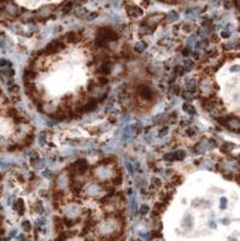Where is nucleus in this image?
Listing matches in <instances>:
<instances>
[{
	"mask_svg": "<svg viewBox=\"0 0 240 241\" xmlns=\"http://www.w3.org/2000/svg\"><path fill=\"white\" fill-rule=\"evenodd\" d=\"M97 37H103L107 41H116L118 39V35L110 27H101L97 30Z\"/></svg>",
	"mask_w": 240,
	"mask_h": 241,
	"instance_id": "obj_1",
	"label": "nucleus"
},
{
	"mask_svg": "<svg viewBox=\"0 0 240 241\" xmlns=\"http://www.w3.org/2000/svg\"><path fill=\"white\" fill-rule=\"evenodd\" d=\"M64 47L65 46H64V43L62 42V40L57 39V40H53L50 43H47L46 47H45V52L47 54H54V53H57L59 51H63Z\"/></svg>",
	"mask_w": 240,
	"mask_h": 241,
	"instance_id": "obj_2",
	"label": "nucleus"
},
{
	"mask_svg": "<svg viewBox=\"0 0 240 241\" xmlns=\"http://www.w3.org/2000/svg\"><path fill=\"white\" fill-rule=\"evenodd\" d=\"M137 92H138V94L142 98V99H145V100H152L153 99V92H152V89L150 88L148 86H146V84H140L138 88H137Z\"/></svg>",
	"mask_w": 240,
	"mask_h": 241,
	"instance_id": "obj_3",
	"label": "nucleus"
},
{
	"mask_svg": "<svg viewBox=\"0 0 240 241\" xmlns=\"http://www.w3.org/2000/svg\"><path fill=\"white\" fill-rule=\"evenodd\" d=\"M86 193L91 196H95V195L103 193V186L100 183H90L86 187Z\"/></svg>",
	"mask_w": 240,
	"mask_h": 241,
	"instance_id": "obj_4",
	"label": "nucleus"
},
{
	"mask_svg": "<svg viewBox=\"0 0 240 241\" xmlns=\"http://www.w3.org/2000/svg\"><path fill=\"white\" fill-rule=\"evenodd\" d=\"M127 15L130 17V18H137V17H140L142 15V10L135 5H130L129 7H127Z\"/></svg>",
	"mask_w": 240,
	"mask_h": 241,
	"instance_id": "obj_5",
	"label": "nucleus"
},
{
	"mask_svg": "<svg viewBox=\"0 0 240 241\" xmlns=\"http://www.w3.org/2000/svg\"><path fill=\"white\" fill-rule=\"evenodd\" d=\"M99 74H103V75H109V74H111V71H112V64L110 63V62H104L103 64H101V67L99 68Z\"/></svg>",
	"mask_w": 240,
	"mask_h": 241,
	"instance_id": "obj_6",
	"label": "nucleus"
},
{
	"mask_svg": "<svg viewBox=\"0 0 240 241\" xmlns=\"http://www.w3.org/2000/svg\"><path fill=\"white\" fill-rule=\"evenodd\" d=\"M64 39L70 43H75L80 40V34H79V31H69V33L65 34Z\"/></svg>",
	"mask_w": 240,
	"mask_h": 241,
	"instance_id": "obj_7",
	"label": "nucleus"
},
{
	"mask_svg": "<svg viewBox=\"0 0 240 241\" xmlns=\"http://www.w3.org/2000/svg\"><path fill=\"white\" fill-rule=\"evenodd\" d=\"M193 223H194L193 216H192L191 213H186V215L183 216V218H182V221H181L182 227H185V228H191V227L193 226Z\"/></svg>",
	"mask_w": 240,
	"mask_h": 241,
	"instance_id": "obj_8",
	"label": "nucleus"
},
{
	"mask_svg": "<svg viewBox=\"0 0 240 241\" xmlns=\"http://www.w3.org/2000/svg\"><path fill=\"white\" fill-rule=\"evenodd\" d=\"M57 183H58V187L59 188H63L65 185L67 183H69V175L67 176L64 172H62L59 176H58V181H57Z\"/></svg>",
	"mask_w": 240,
	"mask_h": 241,
	"instance_id": "obj_9",
	"label": "nucleus"
},
{
	"mask_svg": "<svg viewBox=\"0 0 240 241\" xmlns=\"http://www.w3.org/2000/svg\"><path fill=\"white\" fill-rule=\"evenodd\" d=\"M13 209H15L16 211H18L19 215H23V213H24V203H23V200H22V199H18V200L15 203Z\"/></svg>",
	"mask_w": 240,
	"mask_h": 241,
	"instance_id": "obj_10",
	"label": "nucleus"
},
{
	"mask_svg": "<svg viewBox=\"0 0 240 241\" xmlns=\"http://www.w3.org/2000/svg\"><path fill=\"white\" fill-rule=\"evenodd\" d=\"M145 48H147V43L144 42V41H140V42L135 43V46H134V51L138 52V53H142L145 51Z\"/></svg>",
	"mask_w": 240,
	"mask_h": 241,
	"instance_id": "obj_11",
	"label": "nucleus"
},
{
	"mask_svg": "<svg viewBox=\"0 0 240 241\" xmlns=\"http://www.w3.org/2000/svg\"><path fill=\"white\" fill-rule=\"evenodd\" d=\"M186 87H187V92H189V93H193V92H195L197 91V83H195V81L194 80H191V81H188L187 83H186Z\"/></svg>",
	"mask_w": 240,
	"mask_h": 241,
	"instance_id": "obj_12",
	"label": "nucleus"
},
{
	"mask_svg": "<svg viewBox=\"0 0 240 241\" xmlns=\"http://www.w3.org/2000/svg\"><path fill=\"white\" fill-rule=\"evenodd\" d=\"M167 18L169 22H174V21H178L179 19V13L175 11V10H171L170 12H168L167 15Z\"/></svg>",
	"mask_w": 240,
	"mask_h": 241,
	"instance_id": "obj_13",
	"label": "nucleus"
},
{
	"mask_svg": "<svg viewBox=\"0 0 240 241\" xmlns=\"http://www.w3.org/2000/svg\"><path fill=\"white\" fill-rule=\"evenodd\" d=\"M174 156H175V160H182L186 157V152L182 149H178L174 152Z\"/></svg>",
	"mask_w": 240,
	"mask_h": 241,
	"instance_id": "obj_14",
	"label": "nucleus"
},
{
	"mask_svg": "<svg viewBox=\"0 0 240 241\" xmlns=\"http://www.w3.org/2000/svg\"><path fill=\"white\" fill-rule=\"evenodd\" d=\"M62 222H63L64 226H67V227H73V226H75L77 223V221L73 220V218H70V217H65Z\"/></svg>",
	"mask_w": 240,
	"mask_h": 241,
	"instance_id": "obj_15",
	"label": "nucleus"
},
{
	"mask_svg": "<svg viewBox=\"0 0 240 241\" xmlns=\"http://www.w3.org/2000/svg\"><path fill=\"white\" fill-rule=\"evenodd\" d=\"M193 65H194V63L191 59H185L183 60V69H185V71H191L192 68H193Z\"/></svg>",
	"mask_w": 240,
	"mask_h": 241,
	"instance_id": "obj_16",
	"label": "nucleus"
},
{
	"mask_svg": "<svg viewBox=\"0 0 240 241\" xmlns=\"http://www.w3.org/2000/svg\"><path fill=\"white\" fill-rule=\"evenodd\" d=\"M112 183H114V185H117V186L122 183V175H121V174L115 175L114 179H112Z\"/></svg>",
	"mask_w": 240,
	"mask_h": 241,
	"instance_id": "obj_17",
	"label": "nucleus"
},
{
	"mask_svg": "<svg viewBox=\"0 0 240 241\" xmlns=\"http://www.w3.org/2000/svg\"><path fill=\"white\" fill-rule=\"evenodd\" d=\"M163 159L167 162H174L175 160V156H174V153H165L163 156Z\"/></svg>",
	"mask_w": 240,
	"mask_h": 241,
	"instance_id": "obj_18",
	"label": "nucleus"
},
{
	"mask_svg": "<svg viewBox=\"0 0 240 241\" xmlns=\"http://www.w3.org/2000/svg\"><path fill=\"white\" fill-rule=\"evenodd\" d=\"M174 73H175V75H183L186 71H185V69H183V67H180V65H178V67H175L174 68Z\"/></svg>",
	"mask_w": 240,
	"mask_h": 241,
	"instance_id": "obj_19",
	"label": "nucleus"
},
{
	"mask_svg": "<svg viewBox=\"0 0 240 241\" xmlns=\"http://www.w3.org/2000/svg\"><path fill=\"white\" fill-rule=\"evenodd\" d=\"M161 180L159 179H152V185H151V188H155L156 187V189L158 188V187H161Z\"/></svg>",
	"mask_w": 240,
	"mask_h": 241,
	"instance_id": "obj_20",
	"label": "nucleus"
},
{
	"mask_svg": "<svg viewBox=\"0 0 240 241\" xmlns=\"http://www.w3.org/2000/svg\"><path fill=\"white\" fill-rule=\"evenodd\" d=\"M186 134H187L188 136H194L195 134H197V129H195L194 127H192V128H188V129L186 130Z\"/></svg>",
	"mask_w": 240,
	"mask_h": 241,
	"instance_id": "obj_21",
	"label": "nucleus"
},
{
	"mask_svg": "<svg viewBox=\"0 0 240 241\" xmlns=\"http://www.w3.org/2000/svg\"><path fill=\"white\" fill-rule=\"evenodd\" d=\"M107 82H109L107 77H105V76H100V77H98V84H100V86H105V84H107Z\"/></svg>",
	"mask_w": 240,
	"mask_h": 241,
	"instance_id": "obj_22",
	"label": "nucleus"
},
{
	"mask_svg": "<svg viewBox=\"0 0 240 241\" xmlns=\"http://www.w3.org/2000/svg\"><path fill=\"white\" fill-rule=\"evenodd\" d=\"M233 147H234V146H233L232 144H225V145L221 147V151H222V152H229Z\"/></svg>",
	"mask_w": 240,
	"mask_h": 241,
	"instance_id": "obj_23",
	"label": "nucleus"
},
{
	"mask_svg": "<svg viewBox=\"0 0 240 241\" xmlns=\"http://www.w3.org/2000/svg\"><path fill=\"white\" fill-rule=\"evenodd\" d=\"M98 17V12L97 11H93V12H90L88 15H87V21H93L94 18Z\"/></svg>",
	"mask_w": 240,
	"mask_h": 241,
	"instance_id": "obj_24",
	"label": "nucleus"
},
{
	"mask_svg": "<svg viewBox=\"0 0 240 241\" xmlns=\"http://www.w3.org/2000/svg\"><path fill=\"white\" fill-rule=\"evenodd\" d=\"M9 89H10V92H11V93H18V91H19V87H18L17 84H10Z\"/></svg>",
	"mask_w": 240,
	"mask_h": 241,
	"instance_id": "obj_25",
	"label": "nucleus"
},
{
	"mask_svg": "<svg viewBox=\"0 0 240 241\" xmlns=\"http://www.w3.org/2000/svg\"><path fill=\"white\" fill-rule=\"evenodd\" d=\"M182 98H183L186 101H191V100L193 99V97H192V94H191L189 92H185V93L182 94Z\"/></svg>",
	"mask_w": 240,
	"mask_h": 241,
	"instance_id": "obj_26",
	"label": "nucleus"
},
{
	"mask_svg": "<svg viewBox=\"0 0 240 241\" xmlns=\"http://www.w3.org/2000/svg\"><path fill=\"white\" fill-rule=\"evenodd\" d=\"M148 211H150V209H148V206H146V205H141V207H140V210H139V212H140L141 215H146V213H148Z\"/></svg>",
	"mask_w": 240,
	"mask_h": 241,
	"instance_id": "obj_27",
	"label": "nucleus"
},
{
	"mask_svg": "<svg viewBox=\"0 0 240 241\" xmlns=\"http://www.w3.org/2000/svg\"><path fill=\"white\" fill-rule=\"evenodd\" d=\"M221 204H220V209L221 210H225L226 207H227V199L226 198H221Z\"/></svg>",
	"mask_w": 240,
	"mask_h": 241,
	"instance_id": "obj_28",
	"label": "nucleus"
},
{
	"mask_svg": "<svg viewBox=\"0 0 240 241\" xmlns=\"http://www.w3.org/2000/svg\"><path fill=\"white\" fill-rule=\"evenodd\" d=\"M39 160V156L36 155V153H33V156L30 157V163L33 164V165H35V163Z\"/></svg>",
	"mask_w": 240,
	"mask_h": 241,
	"instance_id": "obj_29",
	"label": "nucleus"
},
{
	"mask_svg": "<svg viewBox=\"0 0 240 241\" xmlns=\"http://www.w3.org/2000/svg\"><path fill=\"white\" fill-rule=\"evenodd\" d=\"M22 227H23V229H24L26 231H29V230H30V223H29L28 221H24L23 223H22Z\"/></svg>",
	"mask_w": 240,
	"mask_h": 241,
	"instance_id": "obj_30",
	"label": "nucleus"
},
{
	"mask_svg": "<svg viewBox=\"0 0 240 241\" xmlns=\"http://www.w3.org/2000/svg\"><path fill=\"white\" fill-rule=\"evenodd\" d=\"M171 92L175 94V95L180 94V87H179V86H172V87H171Z\"/></svg>",
	"mask_w": 240,
	"mask_h": 241,
	"instance_id": "obj_31",
	"label": "nucleus"
},
{
	"mask_svg": "<svg viewBox=\"0 0 240 241\" xmlns=\"http://www.w3.org/2000/svg\"><path fill=\"white\" fill-rule=\"evenodd\" d=\"M168 127H163L161 130H159V136H164V135H167L168 134Z\"/></svg>",
	"mask_w": 240,
	"mask_h": 241,
	"instance_id": "obj_32",
	"label": "nucleus"
},
{
	"mask_svg": "<svg viewBox=\"0 0 240 241\" xmlns=\"http://www.w3.org/2000/svg\"><path fill=\"white\" fill-rule=\"evenodd\" d=\"M202 206H203L204 209H209V207L211 206V203H210L209 200H202Z\"/></svg>",
	"mask_w": 240,
	"mask_h": 241,
	"instance_id": "obj_33",
	"label": "nucleus"
},
{
	"mask_svg": "<svg viewBox=\"0 0 240 241\" xmlns=\"http://www.w3.org/2000/svg\"><path fill=\"white\" fill-rule=\"evenodd\" d=\"M126 166H127V169H128L129 175H133V168H132V164H130L129 162H127V163H126Z\"/></svg>",
	"mask_w": 240,
	"mask_h": 241,
	"instance_id": "obj_34",
	"label": "nucleus"
},
{
	"mask_svg": "<svg viewBox=\"0 0 240 241\" xmlns=\"http://www.w3.org/2000/svg\"><path fill=\"white\" fill-rule=\"evenodd\" d=\"M191 107H192V105H191V104H183V106H182L183 111H186V112H188V111L191 110Z\"/></svg>",
	"mask_w": 240,
	"mask_h": 241,
	"instance_id": "obj_35",
	"label": "nucleus"
},
{
	"mask_svg": "<svg viewBox=\"0 0 240 241\" xmlns=\"http://www.w3.org/2000/svg\"><path fill=\"white\" fill-rule=\"evenodd\" d=\"M45 140H46V136H45V134H41V136L39 138V142H40L41 145H43V144H45Z\"/></svg>",
	"mask_w": 240,
	"mask_h": 241,
	"instance_id": "obj_36",
	"label": "nucleus"
},
{
	"mask_svg": "<svg viewBox=\"0 0 240 241\" xmlns=\"http://www.w3.org/2000/svg\"><path fill=\"white\" fill-rule=\"evenodd\" d=\"M86 12H87V10H86V9H80V12H76V16L82 17V16H83Z\"/></svg>",
	"mask_w": 240,
	"mask_h": 241,
	"instance_id": "obj_37",
	"label": "nucleus"
},
{
	"mask_svg": "<svg viewBox=\"0 0 240 241\" xmlns=\"http://www.w3.org/2000/svg\"><path fill=\"white\" fill-rule=\"evenodd\" d=\"M191 56H192L193 58H195V59H198V57H199V53H198L197 51H192V52H191Z\"/></svg>",
	"mask_w": 240,
	"mask_h": 241,
	"instance_id": "obj_38",
	"label": "nucleus"
},
{
	"mask_svg": "<svg viewBox=\"0 0 240 241\" xmlns=\"http://www.w3.org/2000/svg\"><path fill=\"white\" fill-rule=\"evenodd\" d=\"M43 176H45V177H51V176H52V174H51V171L45 170V171H43Z\"/></svg>",
	"mask_w": 240,
	"mask_h": 241,
	"instance_id": "obj_39",
	"label": "nucleus"
},
{
	"mask_svg": "<svg viewBox=\"0 0 240 241\" xmlns=\"http://www.w3.org/2000/svg\"><path fill=\"white\" fill-rule=\"evenodd\" d=\"M183 30H186V31H191V24H188V23L183 24Z\"/></svg>",
	"mask_w": 240,
	"mask_h": 241,
	"instance_id": "obj_40",
	"label": "nucleus"
},
{
	"mask_svg": "<svg viewBox=\"0 0 240 241\" xmlns=\"http://www.w3.org/2000/svg\"><path fill=\"white\" fill-rule=\"evenodd\" d=\"M240 70V67L239 65H234V67L230 68V71H239Z\"/></svg>",
	"mask_w": 240,
	"mask_h": 241,
	"instance_id": "obj_41",
	"label": "nucleus"
},
{
	"mask_svg": "<svg viewBox=\"0 0 240 241\" xmlns=\"http://www.w3.org/2000/svg\"><path fill=\"white\" fill-rule=\"evenodd\" d=\"M182 54L185 56V57H187V56H189L191 54V51L188 50V48H186V50H183V52H182Z\"/></svg>",
	"mask_w": 240,
	"mask_h": 241,
	"instance_id": "obj_42",
	"label": "nucleus"
},
{
	"mask_svg": "<svg viewBox=\"0 0 240 241\" xmlns=\"http://www.w3.org/2000/svg\"><path fill=\"white\" fill-rule=\"evenodd\" d=\"M6 64H10V63L6 62V60H0V67H5Z\"/></svg>",
	"mask_w": 240,
	"mask_h": 241,
	"instance_id": "obj_43",
	"label": "nucleus"
},
{
	"mask_svg": "<svg viewBox=\"0 0 240 241\" xmlns=\"http://www.w3.org/2000/svg\"><path fill=\"white\" fill-rule=\"evenodd\" d=\"M221 36H222V37H228V36H229V33H228V31H222Z\"/></svg>",
	"mask_w": 240,
	"mask_h": 241,
	"instance_id": "obj_44",
	"label": "nucleus"
},
{
	"mask_svg": "<svg viewBox=\"0 0 240 241\" xmlns=\"http://www.w3.org/2000/svg\"><path fill=\"white\" fill-rule=\"evenodd\" d=\"M111 110H112V105H109V107L106 106V108H105V111H106V112H110Z\"/></svg>",
	"mask_w": 240,
	"mask_h": 241,
	"instance_id": "obj_45",
	"label": "nucleus"
},
{
	"mask_svg": "<svg viewBox=\"0 0 240 241\" xmlns=\"http://www.w3.org/2000/svg\"><path fill=\"white\" fill-rule=\"evenodd\" d=\"M209 226L211 227V228H216V223L214 222V221H210V223H209Z\"/></svg>",
	"mask_w": 240,
	"mask_h": 241,
	"instance_id": "obj_46",
	"label": "nucleus"
},
{
	"mask_svg": "<svg viewBox=\"0 0 240 241\" xmlns=\"http://www.w3.org/2000/svg\"><path fill=\"white\" fill-rule=\"evenodd\" d=\"M221 222H222V224H228L229 222H228V220H227V218H225V220H223V218H222V220H221Z\"/></svg>",
	"mask_w": 240,
	"mask_h": 241,
	"instance_id": "obj_47",
	"label": "nucleus"
},
{
	"mask_svg": "<svg viewBox=\"0 0 240 241\" xmlns=\"http://www.w3.org/2000/svg\"><path fill=\"white\" fill-rule=\"evenodd\" d=\"M3 95V92H1V89H0V97H1Z\"/></svg>",
	"mask_w": 240,
	"mask_h": 241,
	"instance_id": "obj_48",
	"label": "nucleus"
}]
</instances>
